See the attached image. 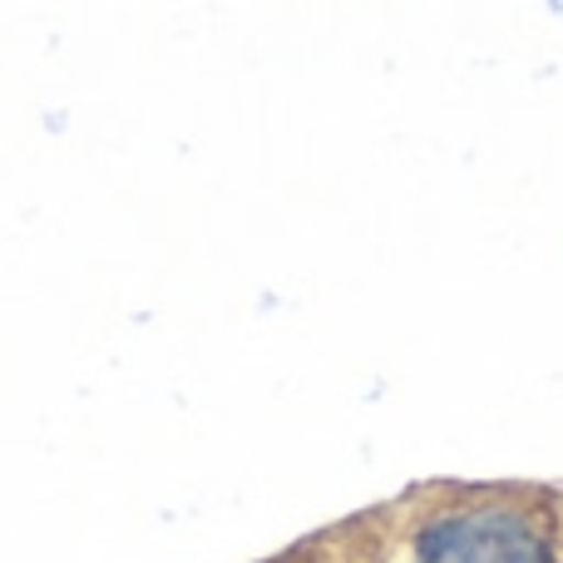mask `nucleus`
<instances>
[{"instance_id": "nucleus-2", "label": "nucleus", "mask_w": 563, "mask_h": 563, "mask_svg": "<svg viewBox=\"0 0 563 563\" xmlns=\"http://www.w3.org/2000/svg\"><path fill=\"white\" fill-rule=\"evenodd\" d=\"M400 519V505L386 509V515H371V519H356V525L336 529V534L317 539L311 549H301L291 563H386L390 559V544H396V525Z\"/></svg>"}, {"instance_id": "nucleus-1", "label": "nucleus", "mask_w": 563, "mask_h": 563, "mask_svg": "<svg viewBox=\"0 0 563 563\" xmlns=\"http://www.w3.org/2000/svg\"><path fill=\"white\" fill-rule=\"evenodd\" d=\"M406 563H563V489L440 485L400 505Z\"/></svg>"}]
</instances>
